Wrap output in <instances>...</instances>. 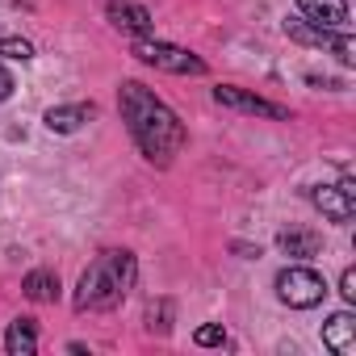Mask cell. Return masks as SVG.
I'll list each match as a JSON object with an SVG mask.
<instances>
[{
    "mask_svg": "<svg viewBox=\"0 0 356 356\" xmlns=\"http://www.w3.org/2000/svg\"><path fill=\"white\" fill-rule=\"evenodd\" d=\"M118 105H122V118L134 134V143L143 147L147 159H172L176 151L185 147V126L176 118L155 92H147L138 80H126L122 92H118Z\"/></svg>",
    "mask_w": 356,
    "mask_h": 356,
    "instance_id": "6da1fadb",
    "label": "cell"
},
{
    "mask_svg": "<svg viewBox=\"0 0 356 356\" xmlns=\"http://www.w3.org/2000/svg\"><path fill=\"white\" fill-rule=\"evenodd\" d=\"M134 256L130 252H105L88 264V273L80 277V289H76V310H113L126 289L134 285Z\"/></svg>",
    "mask_w": 356,
    "mask_h": 356,
    "instance_id": "7a4b0ae2",
    "label": "cell"
},
{
    "mask_svg": "<svg viewBox=\"0 0 356 356\" xmlns=\"http://www.w3.org/2000/svg\"><path fill=\"white\" fill-rule=\"evenodd\" d=\"M277 298L285 306H293V310H310V306H318L327 298V285H323V277L314 268L293 264V268H281L277 273Z\"/></svg>",
    "mask_w": 356,
    "mask_h": 356,
    "instance_id": "3957f363",
    "label": "cell"
},
{
    "mask_svg": "<svg viewBox=\"0 0 356 356\" xmlns=\"http://www.w3.org/2000/svg\"><path fill=\"white\" fill-rule=\"evenodd\" d=\"M134 59L159 67V72H172V76H202L206 63L197 55H189L185 47H172V42H155V38H138L134 42Z\"/></svg>",
    "mask_w": 356,
    "mask_h": 356,
    "instance_id": "277c9868",
    "label": "cell"
},
{
    "mask_svg": "<svg viewBox=\"0 0 356 356\" xmlns=\"http://www.w3.org/2000/svg\"><path fill=\"white\" fill-rule=\"evenodd\" d=\"M314 206L331 218V222H348L356 214V185H352V176H343L339 185H318L314 193Z\"/></svg>",
    "mask_w": 356,
    "mask_h": 356,
    "instance_id": "5b68a950",
    "label": "cell"
},
{
    "mask_svg": "<svg viewBox=\"0 0 356 356\" xmlns=\"http://www.w3.org/2000/svg\"><path fill=\"white\" fill-rule=\"evenodd\" d=\"M214 101H218V105H231V109H239V113H260V118H289L281 105H273V101H264V97H252V92H243V88H231V84L214 88Z\"/></svg>",
    "mask_w": 356,
    "mask_h": 356,
    "instance_id": "8992f818",
    "label": "cell"
},
{
    "mask_svg": "<svg viewBox=\"0 0 356 356\" xmlns=\"http://www.w3.org/2000/svg\"><path fill=\"white\" fill-rule=\"evenodd\" d=\"M298 9L318 30H343L348 26V0H298Z\"/></svg>",
    "mask_w": 356,
    "mask_h": 356,
    "instance_id": "52a82bcc",
    "label": "cell"
},
{
    "mask_svg": "<svg viewBox=\"0 0 356 356\" xmlns=\"http://www.w3.org/2000/svg\"><path fill=\"white\" fill-rule=\"evenodd\" d=\"M323 343H327L335 356H352V352H356V318H352L348 310L331 314V318L323 323Z\"/></svg>",
    "mask_w": 356,
    "mask_h": 356,
    "instance_id": "ba28073f",
    "label": "cell"
},
{
    "mask_svg": "<svg viewBox=\"0 0 356 356\" xmlns=\"http://www.w3.org/2000/svg\"><path fill=\"white\" fill-rule=\"evenodd\" d=\"M109 22L118 30H130V34H151V13L143 5H126V0H109Z\"/></svg>",
    "mask_w": 356,
    "mask_h": 356,
    "instance_id": "9c48e42d",
    "label": "cell"
},
{
    "mask_svg": "<svg viewBox=\"0 0 356 356\" xmlns=\"http://www.w3.org/2000/svg\"><path fill=\"white\" fill-rule=\"evenodd\" d=\"M277 243H281V252H285V256L306 260V256H318L323 235H318V231H306V227H289V231H281V235H277Z\"/></svg>",
    "mask_w": 356,
    "mask_h": 356,
    "instance_id": "30bf717a",
    "label": "cell"
},
{
    "mask_svg": "<svg viewBox=\"0 0 356 356\" xmlns=\"http://www.w3.org/2000/svg\"><path fill=\"white\" fill-rule=\"evenodd\" d=\"M88 118H92V105H55V109H47V126H51L55 134H72V130H80Z\"/></svg>",
    "mask_w": 356,
    "mask_h": 356,
    "instance_id": "8fae6325",
    "label": "cell"
},
{
    "mask_svg": "<svg viewBox=\"0 0 356 356\" xmlns=\"http://www.w3.org/2000/svg\"><path fill=\"white\" fill-rule=\"evenodd\" d=\"M5 348L13 356H34L38 352V327H34V318H17L9 327V335H5Z\"/></svg>",
    "mask_w": 356,
    "mask_h": 356,
    "instance_id": "7c38bea8",
    "label": "cell"
},
{
    "mask_svg": "<svg viewBox=\"0 0 356 356\" xmlns=\"http://www.w3.org/2000/svg\"><path fill=\"white\" fill-rule=\"evenodd\" d=\"M22 289H26V298H34V302H55V298H59V277H55L51 268H34Z\"/></svg>",
    "mask_w": 356,
    "mask_h": 356,
    "instance_id": "4fadbf2b",
    "label": "cell"
},
{
    "mask_svg": "<svg viewBox=\"0 0 356 356\" xmlns=\"http://www.w3.org/2000/svg\"><path fill=\"white\" fill-rule=\"evenodd\" d=\"M285 34H289V38H298V42H310V47H327V42H331V30L306 26V22H298V17H289V22H285Z\"/></svg>",
    "mask_w": 356,
    "mask_h": 356,
    "instance_id": "5bb4252c",
    "label": "cell"
},
{
    "mask_svg": "<svg viewBox=\"0 0 356 356\" xmlns=\"http://www.w3.org/2000/svg\"><path fill=\"white\" fill-rule=\"evenodd\" d=\"M331 51H335V59L343 63V67H352L356 63V38L352 34H331V42H327Z\"/></svg>",
    "mask_w": 356,
    "mask_h": 356,
    "instance_id": "9a60e30c",
    "label": "cell"
},
{
    "mask_svg": "<svg viewBox=\"0 0 356 356\" xmlns=\"http://www.w3.org/2000/svg\"><path fill=\"white\" fill-rule=\"evenodd\" d=\"M0 55H5V59H30L34 47L26 38H0Z\"/></svg>",
    "mask_w": 356,
    "mask_h": 356,
    "instance_id": "2e32d148",
    "label": "cell"
},
{
    "mask_svg": "<svg viewBox=\"0 0 356 356\" xmlns=\"http://www.w3.org/2000/svg\"><path fill=\"white\" fill-rule=\"evenodd\" d=\"M202 348H218V343H227V331L218 327V323H206V327H197V335H193Z\"/></svg>",
    "mask_w": 356,
    "mask_h": 356,
    "instance_id": "e0dca14e",
    "label": "cell"
},
{
    "mask_svg": "<svg viewBox=\"0 0 356 356\" xmlns=\"http://www.w3.org/2000/svg\"><path fill=\"white\" fill-rule=\"evenodd\" d=\"M339 293H343V302H356V273H352V268H343V277H339Z\"/></svg>",
    "mask_w": 356,
    "mask_h": 356,
    "instance_id": "ac0fdd59",
    "label": "cell"
},
{
    "mask_svg": "<svg viewBox=\"0 0 356 356\" xmlns=\"http://www.w3.org/2000/svg\"><path fill=\"white\" fill-rule=\"evenodd\" d=\"M9 92H13V76L0 67V101H9Z\"/></svg>",
    "mask_w": 356,
    "mask_h": 356,
    "instance_id": "d6986e66",
    "label": "cell"
}]
</instances>
